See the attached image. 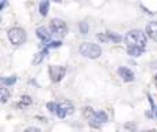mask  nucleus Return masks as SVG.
Segmentation results:
<instances>
[{"label":"nucleus","mask_w":157,"mask_h":132,"mask_svg":"<svg viewBox=\"0 0 157 132\" xmlns=\"http://www.w3.org/2000/svg\"><path fill=\"white\" fill-rule=\"evenodd\" d=\"M125 43L128 44V47H136V48L145 50V47H146V35L139 29L130 30L125 36Z\"/></svg>","instance_id":"nucleus-1"},{"label":"nucleus","mask_w":157,"mask_h":132,"mask_svg":"<svg viewBox=\"0 0 157 132\" xmlns=\"http://www.w3.org/2000/svg\"><path fill=\"white\" fill-rule=\"evenodd\" d=\"M78 52H80L83 57H87V58H98L101 57L102 54V50H101L99 46L97 44H92V43H83L78 48Z\"/></svg>","instance_id":"nucleus-2"},{"label":"nucleus","mask_w":157,"mask_h":132,"mask_svg":"<svg viewBox=\"0 0 157 132\" xmlns=\"http://www.w3.org/2000/svg\"><path fill=\"white\" fill-rule=\"evenodd\" d=\"M50 28H51L52 35H54L55 37H58V39L65 37L66 33H68V26H66V24L62 21V19H57V18L52 19Z\"/></svg>","instance_id":"nucleus-3"},{"label":"nucleus","mask_w":157,"mask_h":132,"mask_svg":"<svg viewBox=\"0 0 157 132\" xmlns=\"http://www.w3.org/2000/svg\"><path fill=\"white\" fill-rule=\"evenodd\" d=\"M8 39L14 46H21L25 40H26V33L21 28H11L8 30Z\"/></svg>","instance_id":"nucleus-4"},{"label":"nucleus","mask_w":157,"mask_h":132,"mask_svg":"<svg viewBox=\"0 0 157 132\" xmlns=\"http://www.w3.org/2000/svg\"><path fill=\"white\" fill-rule=\"evenodd\" d=\"M108 121V114L105 111H95L91 117L88 119V124L94 128H99L102 124Z\"/></svg>","instance_id":"nucleus-5"},{"label":"nucleus","mask_w":157,"mask_h":132,"mask_svg":"<svg viewBox=\"0 0 157 132\" xmlns=\"http://www.w3.org/2000/svg\"><path fill=\"white\" fill-rule=\"evenodd\" d=\"M48 73H50V77H51L52 81L58 83L61 81L66 74V67L65 66H55V65H51L48 69Z\"/></svg>","instance_id":"nucleus-6"},{"label":"nucleus","mask_w":157,"mask_h":132,"mask_svg":"<svg viewBox=\"0 0 157 132\" xmlns=\"http://www.w3.org/2000/svg\"><path fill=\"white\" fill-rule=\"evenodd\" d=\"M75 111V107H73V103L71 102V100H65V102H62L59 105V110H58V116L61 117V119H63V117H66L68 114H72Z\"/></svg>","instance_id":"nucleus-7"},{"label":"nucleus","mask_w":157,"mask_h":132,"mask_svg":"<svg viewBox=\"0 0 157 132\" xmlns=\"http://www.w3.org/2000/svg\"><path fill=\"white\" fill-rule=\"evenodd\" d=\"M117 73H119V76L121 77V80L123 81H127V83H130V81H134V78H135L134 73L131 72L130 69H127V67H119Z\"/></svg>","instance_id":"nucleus-8"},{"label":"nucleus","mask_w":157,"mask_h":132,"mask_svg":"<svg viewBox=\"0 0 157 132\" xmlns=\"http://www.w3.org/2000/svg\"><path fill=\"white\" fill-rule=\"evenodd\" d=\"M146 33H147V36H149L152 40L157 41V22L152 21V22H149V24L146 25Z\"/></svg>","instance_id":"nucleus-9"},{"label":"nucleus","mask_w":157,"mask_h":132,"mask_svg":"<svg viewBox=\"0 0 157 132\" xmlns=\"http://www.w3.org/2000/svg\"><path fill=\"white\" fill-rule=\"evenodd\" d=\"M36 35H37V37L40 39L41 41H44V43H47V41L50 40V33H48V30H47L46 26L37 28V30H36Z\"/></svg>","instance_id":"nucleus-10"},{"label":"nucleus","mask_w":157,"mask_h":132,"mask_svg":"<svg viewBox=\"0 0 157 132\" xmlns=\"http://www.w3.org/2000/svg\"><path fill=\"white\" fill-rule=\"evenodd\" d=\"M32 105V98L29 96V95H24V96H21V99H19V103H18V107H26V106Z\"/></svg>","instance_id":"nucleus-11"},{"label":"nucleus","mask_w":157,"mask_h":132,"mask_svg":"<svg viewBox=\"0 0 157 132\" xmlns=\"http://www.w3.org/2000/svg\"><path fill=\"white\" fill-rule=\"evenodd\" d=\"M48 8H50V2L48 0H43L39 6V11H40L41 15H47L48 14Z\"/></svg>","instance_id":"nucleus-12"},{"label":"nucleus","mask_w":157,"mask_h":132,"mask_svg":"<svg viewBox=\"0 0 157 132\" xmlns=\"http://www.w3.org/2000/svg\"><path fill=\"white\" fill-rule=\"evenodd\" d=\"M46 55H47V50L46 48H44L43 51H40L39 54H36L35 58H33V65H39V63L43 61V58L46 57Z\"/></svg>","instance_id":"nucleus-13"},{"label":"nucleus","mask_w":157,"mask_h":132,"mask_svg":"<svg viewBox=\"0 0 157 132\" xmlns=\"http://www.w3.org/2000/svg\"><path fill=\"white\" fill-rule=\"evenodd\" d=\"M144 51H145V50L136 48V47H127V52L131 55V57H139V55H141Z\"/></svg>","instance_id":"nucleus-14"},{"label":"nucleus","mask_w":157,"mask_h":132,"mask_svg":"<svg viewBox=\"0 0 157 132\" xmlns=\"http://www.w3.org/2000/svg\"><path fill=\"white\" fill-rule=\"evenodd\" d=\"M8 98H10V91H8L6 87H3V88L0 89V99H2L3 103H6L8 100Z\"/></svg>","instance_id":"nucleus-15"},{"label":"nucleus","mask_w":157,"mask_h":132,"mask_svg":"<svg viewBox=\"0 0 157 132\" xmlns=\"http://www.w3.org/2000/svg\"><path fill=\"white\" fill-rule=\"evenodd\" d=\"M15 81H17L15 76H8V77H3L2 78V84H3V85H13Z\"/></svg>","instance_id":"nucleus-16"},{"label":"nucleus","mask_w":157,"mask_h":132,"mask_svg":"<svg viewBox=\"0 0 157 132\" xmlns=\"http://www.w3.org/2000/svg\"><path fill=\"white\" fill-rule=\"evenodd\" d=\"M47 109H48L51 113L58 114V110H59V105H57L55 102H48V103H47Z\"/></svg>","instance_id":"nucleus-17"},{"label":"nucleus","mask_w":157,"mask_h":132,"mask_svg":"<svg viewBox=\"0 0 157 132\" xmlns=\"http://www.w3.org/2000/svg\"><path fill=\"white\" fill-rule=\"evenodd\" d=\"M106 35H108V39H109V40L114 41V43H119V41L121 40V36L116 35V33H113V32H106Z\"/></svg>","instance_id":"nucleus-18"},{"label":"nucleus","mask_w":157,"mask_h":132,"mask_svg":"<svg viewBox=\"0 0 157 132\" xmlns=\"http://www.w3.org/2000/svg\"><path fill=\"white\" fill-rule=\"evenodd\" d=\"M61 41H51V43L48 44V46H46V50L48 51V48H58V47H61Z\"/></svg>","instance_id":"nucleus-19"},{"label":"nucleus","mask_w":157,"mask_h":132,"mask_svg":"<svg viewBox=\"0 0 157 132\" xmlns=\"http://www.w3.org/2000/svg\"><path fill=\"white\" fill-rule=\"evenodd\" d=\"M80 30L83 35H86L87 32H88V25H87V22H81L80 24Z\"/></svg>","instance_id":"nucleus-20"},{"label":"nucleus","mask_w":157,"mask_h":132,"mask_svg":"<svg viewBox=\"0 0 157 132\" xmlns=\"http://www.w3.org/2000/svg\"><path fill=\"white\" fill-rule=\"evenodd\" d=\"M97 37L101 41H106V40H109V39H108V35H106V33H99V35H97Z\"/></svg>","instance_id":"nucleus-21"},{"label":"nucleus","mask_w":157,"mask_h":132,"mask_svg":"<svg viewBox=\"0 0 157 132\" xmlns=\"http://www.w3.org/2000/svg\"><path fill=\"white\" fill-rule=\"evenodd\" d=\"M24 132H40V130H39V128H28V130H25Z\"/></svg>","instance_id":"nucleus-22"},{"label":"nucleus","mask_w":157,"mask_h":132,"mask_svg":"<svg viewBox=\"0 0 157 132\" xmlns=\"http://www.w3.org/2000/svg\"><path fill=\"white\" fill-rule=\"evenodd\" d=\"M125 128H130V130H135V125H132V124H125Z\"/></svg>","instance_id":"nucleus-23"},{"label":"nucleus","mask_w":157,"mask_h":132,"mask_svg":"<svg viewBox=\"0 0 157 132\" xmlns=\"http://www.w3.org/2000/svg\"><path fill=\"white\" fill-rule=\"evenodd\" d=\"M6 4H7V2H0V8H3Z\"/></svg>","instance_id":"nucleus-24"},{"label":"nucleus","mask_w":157,"mask_h":132,"mask_svg":"<svg viewBox=\"0 0 157 132\" xmlns=\"http://www.w3.org/2000/svg\"><path fill=\"white\" fill-rule=\"evenodd\" d=\"M155 84L157 85V74H156V77H155Z\"/></svg>","instance_id":"nucleus-25"},{"label":"nucleus","mask_w":157,"mask_h":132,"mask_svg":"<svg viewBox=\"0 0 157 132\" xmlns=\"http://www.w3.org/2000/svg\"><path fill=\"white\" fill-rule=\"evenodd\" d=\"M155 114H156V117H157V107H155Z\"/></svg>","instance_id":"nucleus-26"},{"label":"nucleus","mask_w":157,"mask_h":132,"mask_svg":"<svg viewBox=\"0 0 157 132\" xmlns=\"http://www.w3.org/2000/svg\"><path fill=\"white\" fill-rule=\"evenodd\" d=\"M147 132H157V131H155V130H152V131H147Z\"/></svg>","instance_id":"nucleus-27"}]
</instances>
